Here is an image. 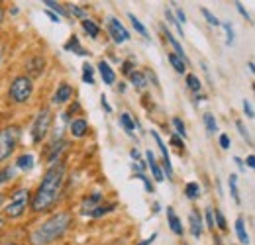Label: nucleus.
Wrapping results in <instances>:
<instances>
[{"label": "nucleus", "mask_w": 255, "mask_h": 245, "mask_svg": "<svg viewBox=\"0 0 255 245\" xmlns=\"http://www.w3.org/2000/svg\"><path fill=\"white\" fill-rule=\"evenodd\" d=\"M63 181H65V165L63 163H53L45 171L41 183H39L35 194H33L32 198L33 212H45V210H49L57 202V198L61 194Z\"/></svg>", "instance_id": "1"}, {"label": "nucleus", "mask_w": 255, "mask_h": 245, "mask_svg": "<svg viewBox=\"0 0 255 245\" xmlns=\"http://www.w3.org/2000/svg\"><path fill=\"white\" fill-rule=\"evenodd\" d=\"M73 224V216L69 212H57L55 216L47 218L43 224H39L30 236V244L32 245H49L57 242L59 238H63V234L71 228Z\"/></svg>", "instance_id": "2"}, {"label": "nucleus", "mask_w": 255, "mask_h": 245, "mask_svg": "<svg viewBox=\"0 0 255 245\" xmlns=\"http://www.w3.org/2000/svg\"><path fill=\"white\" fill-rule=\"evenodd\" d=\"M32 92H33L32 79L26 77V75H20V77H16V79L12 81L10 91H8V96H10V100L16 102V104H24V102L30 100Z\"/></svg>", "instance_id": "3"}, {"label": "nucleus", "mask_w": 255, "mask_h": 245, "mask_svg": "<svg viewBox=\"0 0 255 245\" xmlns=\"http://www.w3.org/2000/svg\"><path fill=\"white\" fill-rule=\"evenodd\" d=\"M20 127L18 125H8L4 129H0V163L6 161L10 155L14 153L18 139H20Z\"/></svg>", "instance_id": "4"}, {"label": "nucleus", "mask_w": 255, "mask_h": 245, "mask_svg": "<svg viewBox=\"0 0 255 245\" xmlns=\"http://www.w3.org/2000/svg\"><path fill=\"white\" fill-rule=\"evenodd\" d=\"M28 204H30V190L28 188H18L10 196V202L6 204L4 214L8 216V218H20V216L26 212Z\"/></svg>", "instance_id": "5"}, {"label": "nucleus", "mask_w": 255, "mask_h": 245, "mask_svg": "<svg viewBox=\"0 0 255 245\" xmlns=\"http://www.w3.org/2000/svg\"><path fill=\"white\" fill-rule=\"evenodd\" d=\"M51 122H53V114H51V110L43 108V110L35 116V120H33V125H32V141L33 143H41V141L45 139Z\"/></svg>", "instance_id": "6"}, {"label": "nucleus", "mask_w": 255, "mask_h": 245, "mask_svg": "<svg viewBox=\"0 0 255 245\" xmlns=\"http://www.w3.org/2000/svg\"><path fill=\"white\" fill-rule=\"evenodd\" d=\"M108 31H110V37H112L116 43H126L128 39H129L128 30L122 26V22H120L118 18H114V16L108 18Z\"/></svg>", "instance_id": "7"}, {"label": "nucleus", "mask_w": 255, "mask_h": 245, "mask_svg": "<svg viewBox=\"0 0 255 245\" xmlns=\"http://www.w3.org/2000/svg\"><path fill=\"white\" fill-rule=\"evenodd\" d=\"M151 135H153V139H155V143H157V147H159L161 155H163V167H165V171H167V177H171V175H173V167H171V157L167 153V147H165V143H163V139H161V135L157 131H151Z\"/></svg>", "instance_id": "8"}, {"label": "nucleus", "mask_w": 255, "mask_h": 245, "mask_svg": "<svg viewBox=\"0 0 255 245\" xmlns=\"http://www.w3.org/2000/svg\"><path fill=\"white\" fill-rule=\"evenodd\" d=\"M71 96H73V89H71V85L61 83V85H59V89H57L55 94H53L51 102H53V104H65L67 100H71Z\"/></svg>", "instance_id": "9"}, {"label": "nucleus", "mask_w": 255, "mask_h": 245, "mask_svg": "<svg viewBox=\"0 0 255 245\" xmlns=\"http://www.w3.org/2000/svg\"><path fill=\"white\" fill-rule=\"evenodd\" d=\"M98 73H100L104 85H114V81H116V73H114V69H112L106 61L98 63Z\"/></svg>", "instance_id": "10"}, {"label": "nucleus", "mask_w": 255, "mask_h": 245, "mask_svg": "<svg viewBox=\"0 0 255 245\" xmlns=\"http://www.w3.org/2000/svg\"><path fill=\"white\" fill-rule=\"evenodd\" d=\"M100 200H102V194H100V192H93L91 196H87V198L83 200V204H81L83 214H91L96 206H98V202H100Z\"/></svg>", "instance_id": "11"}, {"label": "nucleus", "mask_w": 255, "mask_h": 245, "mask_svg": "<svg viewBox=\"0 0 255 245\" xmlns=\"http://www.w3.org/2000/svg\"><path fill=\"white\" fill-rule=\"evenodd\" d=\"M189 224H191V234L192 238H200L202 236V218H200V214L196 212V210H192L191 216H189Z\"/></svg>", "instance_id": "12"}, {"label": "nucleus", "mask_w": 255, "mask_h": 245, "mask_svg": "<svg viewBox=\"0 0 255 245\" xmlns=\"http://www.w3.org/2000/svg\"><path fill=\"white\" fill-rule=\"evenodd\" d=\"M167 220H169V228L173 230V234L183 236V226H181V220H179V216L175 214V210H173L171 206L167 208Z\"/></svg>", "instance_id": "13"}, {"label": "nucleus", "mask_w": 255, "mask_h": 245, "mask_svg": "<svg viewBox=\"0 0 255 245\" xmlns=\"http://www.w3.org/2000/svg\"><path fill=\"white\" fill-rule=\"evenodd\" d=\"M145 157H147V163H149V169H151V173H153V179L157 181V183H163L165 181V175H163V171H161V167L155 163V157L151 151H145Z\"/></svg>", "instance_id": "14"}, {"label": "nucleus", "mask_w": 255, "mask_h": 245, "mask_svg": "<svg viewBox=\"0 0 255 245\" xmlns=\"http://www.w3.org/2000/svg\"><path fill=\"white\" fill-rule=\"evenodd\" d=\"M69 129H71V133H73L75 137H83V135L89 131V123L85 122L83 118H79V120H73V122H71Z\"/></svg>", "instance_id": "15"}, {"label": "nucleus", "mask_w": 255, "mask_h": 245, "mask_svg": "<svg viewBox=\"0 0 255 245\" xmlns=\"http://www.w3.org/2000/svg\"><path fill=\"white\" fill-rule=\"evenodd\" d=\"M236 234H238L240 244H244V245L250 244V236H248V232H246V222H244V218H238V220H236Z\"/></svg>", "instance_id": "16"}, {"label": "nucleus", "mask_w": 255, "mask_h": 245, "mask_svg": "<svg viewBox=\"0 0 255 245\" xmlns=\"http://www.w3.org/2000/svg\"><path fill=\"white\" fill-rule=\"evenodd\" d=\"M129 81L133 83L135 89H145L147 87V77L143 73H139V71H131L129 73Z\"/></svg>", "instance_id": "17"}, {"label": "nucleus", "mask_w": 255, "mask_h": 245, "mask_svg": "<svg viewBox=\"0 0 255 245\" xmlns=\"http://www.w3.org/2000/svg\"><path fill=\"white\" fill-rule=\"evenodd\" d=\"M165 37H167V39H169V43L173 45V49H175V55H177V57H181L183 61L187 63V57H185V49H183V45L177 41V37H173V35H171V31H165Z\"/></svg>", "instance_id": "18"}, {"label": "nucleus", "mask_w": 255, "mask_h": 245, "mask_svg": "<svg viewBox=\"0 0 255 245\" xmlns=\"http://www.w3.org/2000/svg\"><path fill=\"white\" fill-rule=\"evenodd\" d=\"M16 167L22 169V171H32L33 169V155L26 153V155H20L16 159Z\"/></svg>", "instance_id": "19"}, {"label": "nucleus", "mask_w": 255, "mask_h": 245, "mask_svg": "<svg viewBox=\"0 0 255 245\" xmlns=\"http://www.w3.org/2000/svg\"><path fill=\"white\" fill-rule=\"evenodd\" d=\"M65 49H67V51H75L77 55H89V53L81 47V43H79V37H77V35H73V37L65 43Z\"/></svg>", "instance_id": "20"}, {"label": "nucleus", "mask_w": 255, "mask_h": 245, "mask_svg": "<svg viewBox=\"0 0 255 245\" xmlns=\"http://www.w3.org/2000/svg\"><path fill=\"white\" fill-rule=\"evenodd\" d=\"M81 26H83V30L87 31V33H89V37H93V39H95V37H98V33H100V28L96 26V24L93 22V20L85 18V20L81 22Z\"/></svg>", "instance_id": "21"}, {"label": "nucleus", "mask_w": 255, "mask_h": 245, "mask_svg": "<svg viewBox=\"0 0 255 245\" xmlns=\"http://www.w3.org/2000/svg\"><path fill=\"white\" fill-rule=\"evenodd\" d=\"M230 194H232V198L236 200V204H240L242 202V198H240V190H238V175H230Z\"/></svg>", "instance_id": "22"}, {"label": "nucleus", "mask_w": 255, "mask_h": 245, "mask_svg": "<svg viewBox=\"0 0 255 245\" xmlns=\"http://www.w3.org/2000/svg\"><path fill=\"white\" fill-rule=\"evenodd\" d=\"M169 63L173 65V69H175L177 73H185V71H187V63L183 61L181 57H177L175 53H169Z\"/></svg>", "instance_id": "23"}, {"label": "nucleus", "mask_w": 255, "mask_h": 245, "mask_svg": "<svg viewBox=\"0 0 255 245\" xmlns=\"http://www.w3.org/2000/svg\"><path fill=\"white\" fill-rule=\"evenodd\" d=\"M63 147H67V141H63V139H59L57 143H53V145H51V151H49V155H47L49 163H55V157L63 151Z\"/></svg>", "instance_id": "24"}, {"label": "nucleus", "mask_w": 255, "mask_h": 245, "mask_svg": "<svg viewBox=\"0 0 255 245\" xmlns=\"http://www.w3.org/2000/svg\"><path fill=\"white\" fill-rule=\"evenodd\" d=\"M83 81L89 83V85H95V67L85 63L83 65Z\"/></svg>", "instance_id": "25"}, {"label": "nucleus", "mask_w": 255, "mask_h": 245, "mask_svg": "<svg viewBox=\"0 0 255 245\" xmlns=\"http://www.w3.org/2000/svg\"><path fill=\"white\" fill-rule=\"evenodd\" d=\"M185 194H187V198H191V200L198 198V196H200V186H198V183L187 184V186H185Z\"/></svg>", "instance_id": "26"}, {"label": "nucleus", "mask_w": 255, "mask_h": 245, "mask_svg": "<svg viewBox=\"0 0 255 245\" xmlns=\"http://www.w3.org/2000/svg\"><path fill=\"white\" fill-rule=\"evenodd\" d=\"M128 18H129V22H131L133 30L137 31V33H141L143 37H147V28H145V26H143V24H141V22H139V20H137L133 14H128Z\"/></svg>", "instance_id": "27"}, {"label": "nucleus", "mask_w": 255, "mask_h": 245, "mask_svg": "<svg viewBox=\"0 0 255 245\" xmlns=\"http://www.w3.org/2000/svg\"><path fill=\"white\" fill-rule=\"evenodd\" d=\"M114 208H116V204H114V202H112V204H106V206H96L95 210H93V212H91L89 216H93V218H100V216L112 212Z\"/></svg>", "instance_id": "28"}, {"label": "nucleus", "mask_w": 255, "mask_h": 245, "mask_svg": "<svg viewBox=\"0 0 255 245\" xmlns=\"http://www.w3.org/2000/svg\"><path fill=\"white\" fill-rule=\"evenodd\" d=\"M204 125H206V131H208L210 135H212L214 131H218V123H216L212 114H204Z\"/></svg>", "instance_id": "29"}, {"label": "nucleus", "mask_w": 255, "mask_h": 245, "mask_svg": "<svg viewBox=\"0 0 255 245\" xmlns=\"http://www.w3.org/2000/svg\"><path fill=\"white\" fill-rule=\"evenodd\" d=\"M187 87H189L192 92H200V89H202L200 79H198L196 75H187Z\"/></svg>", "instance_id": "30"}, {"label": "nucleus", "mask_w": 255, "mask_h": 245, "mask_svg": "<svg viewBox=\"0 0 255 245\" xmlns=\"http://www.w3.org/2000/svg\"><path fill=\"white\" fill-rule=\"evenodd\" d=\"M120 123H122V127H124L126 131H129V133H131V131H133V127H135V123H133V120H131V116L126 114V112L120 116Z\"/></svg>", "instance_id": "31"}, {"label": "nucleus", "mask_w": 255, "mask_h": 245, "mask_svg": "<svg viewBox=\"0 0 255 245\" xmlns=\"http://www.w3.org/2000/svg\"><path fill=\"white\" fill-rule=\"evenodd\" d=\"M214 224H216V228L222 230V232L228 230V226H226V218H224V214L220 212V210H214Z\"/></svg>", "instance_id": "32"}, {"label": "nucleus", "mask_w": 255, "mask_h": 245, "mask_svg": "<svg viewBox=\"0 0 255 245\" xmlns=\"http://www.w3.org/2000/svg\"><path fill=\"white\" fill-rule=\"evenodd\" d=\"M202 16L206 18V22L210 24V26H220V22H218V18L208 10V8H202Z\"/></svg>", "instance_id": "33"}, {"label": "nucleus", "mask_w": 255, "mask_h": 245, "mask_svg": "<svg viewBox=\"0 0 255 245\" xmlns=\"http://www.w3.org/2000/svg\"><path fill=\"white\" fill-rule=\"evenodd\" d=\"M45 6H49L53 14L57 12V14H61V16H69V14H67V10H65L61 4H57V2H51V0H47V2H45Z\"/></svg>", "instance_id": "34"}, {"label": "nucleus", "mask_w": 255, "mask_h": 245, "mask_svg": "<svg viewBox=\"0 0 255 245\" xmlns=\"http://www.w3.org/2000/svg\"><path fill=\"white\" fill-rule=\"evenodd\" d=\"M173 125H175V129H177V133L185 139V137H187V127H185L183 120H181V118H175V120H173Z\"/></svg>", "instance_id": "35"}, {"label": "nucleus", "mask_w": 255, "mask_h": 245, "mask_svg": "<svg viewBox=\"0 0 255 245\" xmlns=\"http://www.w3.org/2000/svg\"><path fill=\"white\" fill-rule=\"evenodd\" d=\"M12 177H14V167H4L0 171V184H4L8 179H12Z\"/></svg>", "instance_id": "36"}, {"label": "nucleus", "mask_w": 255, "mask_h": 245, "mask_svg": "<svg viewBox=\"0 0 255 245\" xmlns=\"http://www.w3.org/2000/svg\"><path fill=\"white\" fill-rule=\"evenodd\" d=\"M165 16H167V20H169V22H171V24H173V26L177 28V31H179V35H181V37H185V31H183V26H181V24H179V22L175 20L173 12H169V10H167V12H165Z\"/></svg>", "instance_id": "37"}, {"label": "nucleus", "mask_w": 255, "mask_h": 245, "mask_svg": "<svg viewBox=\"0 0 255 245\" xmlns=\"http://www.w3.org/2000/svg\"><path fill=\"white\" fill-rule=\"evenodd\" d=\"M236 125H238V129H240V133H242V137L250 143V145H254V139H252V135H250V131L246 129V125H244V122H236Z\"/></svg>", "instance_id": "38"}, {"label": "nucleus", "mask_w": 255, "mask_h": 245, "mask_svg": "<svg viewBox=\"0 0 255 245\" xmlns=\"http://www.w3.org/2000/svg\"><path fill=\"white\" fill-rule=\"evenodd\" d=\"M67 14H71V16H77V18H83V20H85V10H83V8H79V6H73V4H69V8H67Z\"/></svg>", "instance_id": "39"}, {"label": "nucleus", "mask_w": 255, "mask_h": 245, "mask_svg": "<svg viewBox=\"0 0 255 245\" xmlns=\"http://www.w3.org/2000/svg\"><path fill=\"white\" fill-rule=\"evenodd\" d=\"M222 26H224V30H226V35H228V37H226V43H228V45H234L236 39H234V28H232V24L226 22Z\"/></svg>", "instance_id": "40"}, {"label": "nucleus", "mask_w": 255, "mask_h": 245, "mask_svg": "<svg viewBox=\"0 0 255 245\" xmlns=\"http://www.w3.org/2000/svg\"><path fill=\"white\" fill-rule=\"evenodd\" d=\"M137 179L143 183V186H145V190H147V192H151V194H153V184H151V181H149L145 175H137Z\"/></svg>", "instance_id": "41"}, {"label": "nucleus", "mask_w": 255, "mask_h": 245, "mask_svg": "<svg viewBox=\"0 0 255 245\" xmlns=\"http://www.w3.org/2000/svg\"><path fill=\"white\" fill-rule=\"evenodd\" d=\"M206 226L214 232V228H216V224H214V212L212 210H206Z\"/></svg>", "instance_id": "42"}, {"label": "nucleus", "mask_w": 255, "mask_h": 245, "mask_svg": "<svg viewBox=\"0 0 255 245\" xmlns=\"http://www.w3.org/2000/svg\"><path fill=\"white\" fill-rule=\"evenodd\" d=\"M244 112H246L248 118H254V106H252L250 100H244Z\"/></svg>", "instance_id": "43"}, {"label": "nucleus", "mask_w": 255, "mask_h": 245, "mask_svg": "<svg viewBox=\"0 0 255 245\" xmlns=\"http://www.w3.org/2000/svg\"><path fill=\"white\" fill-rule=\"evenodd\" d=\"M173 16H175V20H177L179 24H181V22H183V24L187 22V16H185V12H183V10H177V12L173 14Z\"/></svg>", "instance_id": "44"}, {"label": "nucleus", "mask_w": 255, "mask_h": 245, "mask_svg": "<svg viewBox=\"0 0 255 245\" xmlns=\"http://www.w3.org/2000/svg\"><path fill=\"white\" fill-rule=\"evenodd\" d=\"M230 143H232L230 137H228L226 133H222V135H220V145H222V149H230Z\"/></svg>", "instance_id": "45"}, {"label": "nucleus", "mask_w": 255, "mask_h": 245, "mask_svg": "<svg viewBox=\"0 0 255 245\" xmlns=\"http://www.w3.org/2000/svg\"><path fill=\"white\" fill-rule=\"evenodd\" d=\"M131 69H133V63L131 61L122 63V73H124V75H129V73H131Z\"/></svg>", "instance_id": "46"}, {"label": "nucleus", "mask_w": 255, "mask_h": 245, "mask_svg": "<svg viewBox=\"0 0 255 245\" xmlns=\"http://www.w3.org/2000/svg\"><path fill=\"white\" fill-rule=\"evenodd\" d=\"M236 8H238V12H240V14H242L246 20H250V14L246 12V8H244V4H242V2H236Z\"/></svg>", "instance_id": "47"}, {"label": "nucleus", "mask_w": 255, "mask_h": 245, "mask_svg": "<svg viewBox=\"0 0 255 245\" xmlns=\"http://www.w3.org/2000/svg\"><path fill=\"white\" fill-rule=\"evenodd\" d=\"M100 106H102V108H104L106 112H112V106L108 104V100H106V96H104V94L100 96Z\"/></svg>", "instance_id": "48"}, {"label": "nucleus", "mask_w": 255, "mask_h": 245, "mask_svg": "<svg viewBox=\"0 0 255 245\" xmlns=\"http://www.w3.org/2000/svg\"><path fill=\"white\" fill-rule=\"evenodd\" d=\"M155 240H157V234H151V236H149L147 240H143V242H139V244H137V245H151V244H153V242H155Z\"/></svg>", "instance_id": "49"}, {"label": "nucleus", "mask_w": 255, "mask_h": 245, "mask_svg": "<svg viewBox=\"0 0 255 245\" xmlns=\"http://www.w3.org/2000/svg\"><path fill=\"white\" fill-rule=\"evenodd\" d=\"M171 143H173V145H177V147H183V141H181L177 135H173V137H171Z\"/></svg>", "instance_id": "50"}, {"label": "nucleus", "mask_w": 255, "mask_h": 245, "mask_svg": "<svg viewBox=\"0 0 255 245\" xmlns=\"http://www.w3.org/2000/svg\"><path fill=\"white\" fill-rule=\"evenodd\" d=\"M234 163L240 167V171H246V165H244V161H242L240 157H236V159H234Z\"/></svg>", "instance_id": "51"}, {"label": "nucleus", "mask_w": 255, "mask_h": 245, "mask_svg": "<svg viewBox=\"0 0 255 245\" xmlns=\"http://www.w3.org/2000/svg\"><path fill=\"white\" fill-rule=\"evenodd\" d=\"M47 16H49V18H51L53 22H57V24H59V16H57V14H53L51 10H47Z\"/></svg>", "instance_id": "52"}, {"label": "nucleus", "mask_w": 255, "mask_h": 245, "mask_svg": "<svg viewBox=\"0 0 255 245\" xmlns=\"http://www.w3.org/2000/svg\"><path fill=\"white\" fill-rule=\"evenodd\" d=\"M248 167H250V169H254V167H255V157H254V155H250V157H248Z\"/></svg>", "instance_id": "53"}, {"label": "nucleus", "mask_w": 255, "mask_h": 245, "mask_svg": "<svg viewBox=\"0 0 255 245\" xmlns=\"http://www.w3.org/2000/svg\"><path fill=\"white\" fill-rule=\"evenodd\" d=\"M131 159H133V161H135V163H137V161H139V151H135V149H131Z\"/></svg>", "instance_id": "54"}, {"label": "nucleus", "mask_w": 255, "mask_h": 245, "mask_svg": "<svg viewBox=\"0 0 255 245\" xmlns=\"http://www.w3.org/2000/svg\"><path fill=\"white\" fill-rule=\"evenodd\" d=\"M248 67H250V71H252V73H255V65H254V61L248 63Z\"/></svg>", "instance_id": "55"}, {"label": "nucleus", "mask_w": 255, "mask_h": 245, "mask_svg": "<svg viewBox=\"0 0 255 245\" xmlns=\"http://www.w3.org/2000/svg\"><path fill=\"white\" fill-rule=\"evenodd\" d=\"M157 212H159V204L155 202V204H153V214H157Z\"/></svg>", "instance_id": "56"}, {"label": "nucleus", "mask_w": 255, "mask_h": 245, "mask_svg": "<svg viewBox=\"0 0 255 245\" xmlns=\"http://www.w3.org/2000/svg\"><path fill=\"white\" fill-rule=\"evenodd\" d=\"M2 20H4V10H2V6H0V24H2Z\"/></svg>", "instance_id": "57"}, {"label": "nucleus", "mask_w": 255, "mask_h": 245, "mask_svg": "<svg viewBox=\"0 0 255 245\" xmlns=\"http://www.w3.org/2000/svg\"><path fill=\"white\" fill-rule=\"evenodd\" d=\"M214 242H216V245H222V240H220V238H218V236H216V238H214Z\"/></svg>", "instance_id": "58"}, {"label": "nucleus", "mask_w": 255, "mask_h": 245, "mask_svg": "<svg viewBox=\"0 0 255 245\" xmlns=\"http://www.w3.org/2000/svg\"><path fill=\"white\" fill-rule=\"evenodd\" d=\"M4 198H6V196H4V194H0V208H2V204H4Z\"/></svg>", "instance_id": "59"}, {"label": "nucleus", "mask_w": 255, "mask_h": 245, "mask_svg": "<svg viewBox=\"0 0 255 245\" xmlns=\"http://www.w3.org/2000/svg\"><path fill=\"white\" fill-rule=\"evenodd\" d=\"M2 226H4V220H0V230H2Z\"/></svg>", "instance_id": "60"}, {"label": "nucleus", "mask_w": 255, "mask_h": 245, "mask_svg": "<svg viewBox=\"0 0 255 245\" xmlns=\"http://www.w3.org/2000/svg\"><path fill=\"white\" fill-rule=\"evenodd\" d=\"M0 61H2V51H0Z\"/></svg>", "instance_id": "61"}, {"label": "nucleus", "mask_w": 255, "mask_h": 245, "mask_svg": "<svg viewBox=\"0 0 255 245\" xmlns=\"http://www.w3.org/2000/svg\"><path fill=\"white\" fill-rule=\"evenodd\" d=\"M10 245H18V244H10Z\"/></svg>", "instance_id": "62"}, {"label": "nucleus", "mask_w": 255, "mask_h": 245, "mask_svg": "<svg viewBox=\"0 0 255 245\" xmlns=\"http://www.w3.org/2000/svg\"><path fill=\"white\" fill-rule=\"evenodd\" d=\"M185 245H189V244H185Z\"/></svg>", "instance_id": "63"}]
</instances>
